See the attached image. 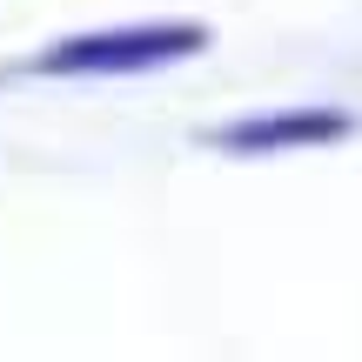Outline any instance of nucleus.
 <instances>
[{"label":"nucleus","mask_w":362,"mask_h":362,"mask_svg":"<svg viewBox=\"0 0 362 362\" xmlns=\"http://www.w3.org/2000/svg\"><path fill=\"white\" fill-rule=\"evenodd\" d=\"M208 47V27L168 21V27H107V34H74L34 61V74H141V67L188 61Z\"/></svg>","instance_id":"f257e3e1"},{"label":"nucleus","mask_w":362,"mask_h":362,"mask_svg":"<svg viewBox=\"0 0 362 362\" xmlns=\"http://www.w3.org/2000/svg\"><path fill=\"white\" fill-rule=\"evenodd\" d=\"M342 134V115H269V121H242L221 141L228 148H288V141H329Z\"/></svg>","instance_id":"f03ea898"}]
</instances>
